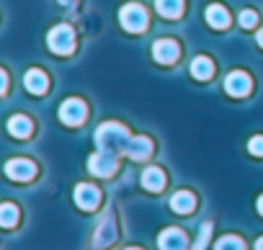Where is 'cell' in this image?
<instances>
[{
    "label": "cell",
    "instance_id": "52a82bcc",
    "mask_svg": "<svg viewBox=\"0 0 263 250\" xmlns=\"http://www.w3.org/2000/svg\"><path fill=\"white\" fill-rule=\"evenodd\" d=\"M153 54H155V60H158L160 65H173V62L178 60L181 49H178V44H176L173 39H158L155 47H153Z\"/></svg>",
    "mask_w": 263,
    "mask_h": 250
},
{
    "label": "cell",
    "instance_id": "5b68a950",
    "mask_svg": "<svg viewBox=\"0 0 263 250\" xmlns=\"http://www.w3.org/2000/svg\"><path fill=\"white\" fill-rule=\"evenodd\" d=\"M85 113L88 111H85V103L80 98H70V101H65L60 106V119H62V124H67V127H78V124H83Z\"/></svg>",
    "mask_w": 263,
    "mask_h": 250
},
{
    "label": "cell",
    "instance_id": "7402d4cb",
    "mask_svg": "<svg viewBox=\"0 0 263 250\" xmlns=\"http://www.w3.org/2000/svg\"><path fill=\"white\" fill-rule=\"evenodd\" d=\"M258 24V16H255V11H242L240 13V26H245V29H253Z\"/></svg>",
    "mask_w": 263,
    "mask_h": 250
},
{
    "label": "cell",
    "instance_id": "ffe728a7",
    "mask_svg": "<svg viewBox=\"0 0 263 250\" xmlns=\"http://www.w3.org/2000/svg\"><path fill=\"white\" fill-rule=\"evenodd\" d=\"M18 219V209L13 204H3V227H13Z\"/></svg>",
    "mask_w": 263,
    "mask_h": 250
},
{
    "label": "cell",
    "instance_id": "4fadbf2b",
    "mask_svg": "<svg viewBox=\"0 0 263 250\" xmlns=\"http://www.w3.org/2000/svg\"><path fill=\"white\" fill-rule=\"evenodd\" d=\"M8 132H11L13 137H18V140H26V137H31V132H34V124H31L29 116H13V119L8 121Z\"/></svg>",
    "mask_w": 263,
    "mask_h": 250
},
{
    "label": "cell",
    "instance_id": "3957f363",
    "mask_svg": "<svg viewBox=\"0 0 263 250\" xmlns=\"http://www.w3.org/2000/svg\"><path fill=\"white\" fill-rule=\"evenodd\" d=\"M47 44H49V49L54 52V54H70L72 49H75V34H72V29L70 26H54L52 31H49V36H47Z\"/></svg>",
    "mask_w": 263,
    "mask_h": 250
},
{
    "label": "cell",
    "instance_id": "e0dca14e",
    "mask_svg": "<svg viewBox=\"0 0 263 250\" xmlns=\"http://www.w3.org/2000/svg\"><path fill=\"white\" fill-rule=\"evenodd\" d=\"M155 8L165 18H178L183 13V0H155Z\"/></svg>",
    "mask_w": 263,
    "mask_h": 250
},
{
    "label": "cell",
    "instance_id": "ba28073f",
    "mask_svg": "<svg viewBox=\"0 0 263 250\" xmlns=\"http://www.w3.org/2000/svg\"><path fill=\"white\" fill-rule=\"evenodd\" d=\"M98 201H101V191H98L96 186H90V183H80V186L75 188V204H78L80 209L90 211V209L98 206Z\"/></svg>",
    "mask_w": 263,
    "mask_h": 250
},
{
    "label": "cell",
    "instance_id": "d6986e66",
    "mask_svg": "<svg viewBox=\"0 0 263 250\" xmlns=\"http://www.w3.org/2000/svg\"><path fill=\"white\" fill-rule=\"evenodd\" d=\"M214 250H245V245H242V240H240L237 235H224V237L217 242Z\"/></svg>",
    "mask_w": 263,
    "mask_h": 250
},
{
    "label": "cell",
    "instance_id": "9a60e30c",
    "mask_svg": "<svg viewBox=\"0 0 263 250\" xmlns=\"http://www.w3.org/2000/svg\"><path fill=\"white\" fill-rule=\"evenodd\" d=\"M206 21H209V26H214V29H227V26H230V13H227V8H222V6H209V8H206Z\"/></svg>",
    "mask_w": 263,
    "mask_h": 250
},
{
    "label": "cell",
    "instance_id": "8fae6325",
    "mask_svg": "<svg viewBox=\"0 0 263 250\" xmlns=\"http://www.w3.org/2000/svg\"><path fill=\"white\" fill-rule=\"evenodd\" d=\"M124 152H126L132 160H142V158H147V155L153 152V142H150L147 137H132Z\"/></svg>",
    "mask_w": 263,
    "mask_h": 250
},
{
    "label": "cell",
    "instance_id": "30bf717a",
    "mask_svg": "<svg viewBox=\"0 0 263 250\" xmlns=\"http://www.w3.org/2000/svg\"><path fill=\"white\" fill-rule=\"evenodd\" d=\"M158 245L160 250H186V235L178 227H171L158 237Z\"/></svg>",
    "mask_w": 263,
    "mask_h": 250
},
{
    "label": "cell",
    "instance_id": "ac0fdd59",
    "mask_svg": "<svg viewBox=\"0 0 263 250\" xmlns=\"http://www.w3.org/2000/svg\"><path fill=\"white\" fill-rule=\"evenodd\" d=\"M191 75H194L196 80H209V78L214 75L212 60H209V57H196V60L191 62Z\"/></svg>",
    "mask_w": 263,
    "mask_h": 250
},
{
    "label": "cell",
    "instance_id": "44dd1931",
    "mask_svg": "<svg viewBox=\"0 0 263 250\" xmlns=\"http://www.w3.org/2000/svg\"><path fill=\"white\" fill-rule=\"evenodd\" d=\"M209 237H212V224L206 222V224H201V229H199V240L194 242V250H204V245L209 242Z\"/></svg>",
    "mask_w": 263,
    "mask_h": 250
},
{
    "label": "cell",
    "instance_id": "cb8c5ba5",
    "mask_svg": "<svg viewBox=\"0 0 263 250\" xmlns=\"http://www.w3.org/2000/svg\"><path fill=\"white\" fill-rule=\"evenodd\" d=\"M258 44H260V47H263V29H260V31H258Z\"/></svg>",
    "mask_w": 263,
    "mask_h": 250
},
{
    "label": "cell",
    "instance_id": "603a6c76",
    "mask_svg": "<svg viewBox=\"0 0 263 250\" xmlns=\"http://www.w3.org/2000/svg\"><path fill=\"white\" fill-rule=\"evenodd\" d=\"M248 150H250L253 155L260 158V155H263V137H253V140L248 142Z\"/></svg>",
    "mask_w": 263,
    "mask_h": 250
},
{
    "label": "cell",
    "instance_id": "484cf974",
    "mask_svg": "<svg viewBox=\"0 0 263 250\" xmlns=\"http://www.w3.org/2000/svg\"><path fill=\"white\" fill-rule=\"evenodd\" d=\"M258 211H260V214H263V196H260V199H258Z\"/></svg>",
    "mask_w": 263,
    "mask_h": 250
},
{
    "label": "cell",
    "instance_id": "8992f818",
    "mask_svg": "<svg viewBox=\"0 0 263 250\" xmlns=\"http://www.w3.org/2000/svg\"><path fill=\"white\" fill-rule=\"evenodd\" d=\"M6 176L11 181H31L36 176V165L31 160H24V158H16L11 163H6Z\"/></svg>",
    "mask_w": 263,
    "mask_h": 250
},
{
    "label": "cell",
    "instance_id": "5bb4252c",
    "mask_svg": "<svg viewBox=\"0 0 263 250\" xmlns=\"http://www.w3.org/2000/svg\"><path fill=\"white\" fill-rule=\"evenodd\" d=\"M171 206H173V211H178V214H189V211H194L196 199H194L191 191H178V194H173Z\"/></svg>",
    "mask_w": 263,
    "mask_h": 250
},
{
    "label": "cell",
    "instance_id": "7a4b0ae2",
    "mask_svg": "<svg viewBox=\"0 0 263 250\" xmlns=\"http://www.w3.org/2000/svg\"><path fill=\"white\" fill-rule=\"evenodd\" d=\"M119 21L126 31L137 34V31H145L147 29V11L140 6V3H129L119 11Z\"/></svg>",
    "mask_w": 263,
    "mask_h": 250
},
{
    "label": "cell",
    "instance_id": "2e32d148",
    "mask_svg": "<svg viewBox=\"0 0 263 250\" xmlns=\"http://www.w3.org/2000/svg\"><path fill=\"white\" fill-rule=\"evenodd\" d=\"M142 186H145L147 191H160V188L165 186V173H163L160 168H147V170L142 173Z\"/></svg>",
    "mask_w": 263,
    "mask_h": 250
},
{
    "label": "cell",
    "instance_id": "277c9868",
    "mask_svg": "<svg viewBox=\"0 0 263 250\" xmlns=\"http://www.w3.org/2000/svg\"><path fill=\"white\" fill-rule=\"evenodd\" d=\"M88 168H90L93 176H103V178H108V176H114V170H116V155H114L111 150H101V152L90 155Z\"/></svg>",
    "mask_w": 263,
    "mask_h": 250
},
{
    "label": "cell",
    "instance_id": "d4e9b609",
    "mask_svg": "<svg viewBox=\"0 0 263 250\" xmlns=\"http://www.w3.org/2000/svg\"><path fill=\"white\" fill-rule=\"evenodd\" d=\"M255 250H263V237H260V240L255 242Z\"/></svg>",
    "mask_w": 263,
    "mask_h": 250
},
{
    "label": "cell",
    "instance_id": "9c48e42d",
    "mask_svg": "<svg viewBox=\"0 0 263 250\" xmlns=\"http://www.w3.org/2000/svg\"><path fill=\"white\" fill-rule=\"evenodd\" d=\"M250 78L245 75V72H230L227 78H224V88H227V93L230 95H235V98H242V95H248L250 93Z\"/></svg>",
    "mask_w": 263,
    "mask_h": 250
},
{
    "label": "cell",
    "instance_id": "4316f807",
    "mask_svg": "<svg viewBox=\"0 0 263 250\" xmlns=\"http://www.w3.org/2000/svg\"><path fill=\"white\" fill-rule=\"evenodd\" d=\"M129 250H140V247H129Z\"/></svg>",
    "mask_w": 263,
    "mask_h": 250
},
{
    "label": "cell",
    "instance_id": "7c38bea8",
    "mask_svg": "<svg viewBox=\"0 0 263 250\" xmlns=\"http://www.w3.org/2000/svg\"><path fill=\"white\" fill-rule=\"evenodd\" d=\"M24 85L29 88V93L39 95V93H47L49 78H47L42 70H29V72H26V78H24Z\"/></svg>",
    "mask_w": 263,
    "mask_h": 250
},
{
    "label": "cell",
    "instance_id": "6da1fadb",
    "mask_svg": "<svg viewBox=\"0 0 263 250\" xmlns=\"http://www.w3.org/2000/svg\"><path fill=\"white\" fill-rule=\"evenodd\" d=\"M129 132L121 127V124H101L98 127V132H96V142H98V147L101 150H126V145H129Z\"/></svg>",
    "mask_w": 263,
    "mask_h": 250
}]
</instances>
